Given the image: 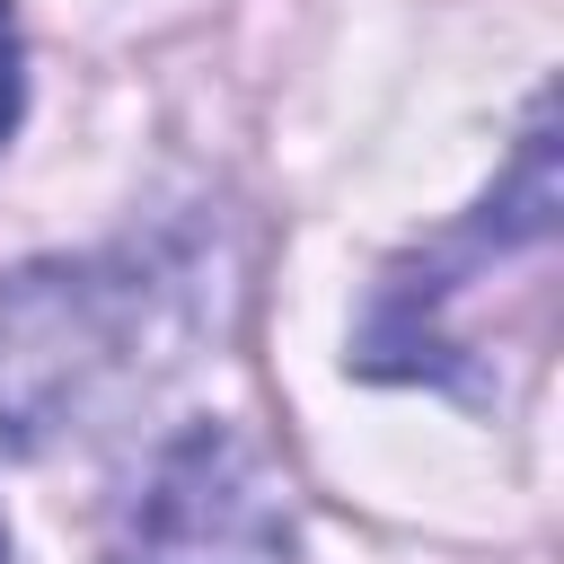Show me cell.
<instances>
[{"label":"cell","instance_id":"1","mask_svg":"<svg viewBox=\"0 0 564 564\" xmlns=\"http://www.w3.org/2000/svg\"><path fill=\"white\" fill-rule=\"evenodd\" d=\"M185 273L159 247L35 256L0 273V458H35L79 432L115 388L150 370V344H176Z\"/></svg>","mask_w":564,"mask_h":564},{"label":"cell","instance_id":"2","mask_svg":"<svg viewBox=\"0 0 564 564\" xmlns=\"http://www.w3.org/2000/svg\"><path fill=\"white\" fill-rule=\"evenodd\" d=\"M555 203H564V185H555V115H546V97H538V106H529V132H520V150H511V167H502V185H485V203H476L449 238H432V247H414V256H397V264L379 273L370 317H361V335H352V370H361V379H423V388H449V397H458L441 317H449V300H458L494 256L546 247V238H555Z\"/></svg>","mask_w":564,"mask_h":564},{"label":"cell","instance_id":"3","mask_svg":"<svg viewBox=\"0 0 564 564\" xmlns=\"http://www.w3.org/2000/svg\"><path fill=\"white\" fill-rule=\"evenodd\" d=\"M115 564H300L291 485L238 423L203 414L150 449L115 520Z\"/></svg>","mask_w":564,"mask_h":564},{"label":"cell","instance_id":"4","mask_svg":"<svg viewBox=\"0 0 564 564\" xmlns=\"http://www.w3.org/2000/svg\"><path fill=\"white\" fill-rule=\"evenodd\" d=\"M18 106H26V44H18V9L0 0V141L18 132Z\"/></svg>","mask_w":564,"mask_h":564},{"label":"cell","instance_id":"5","mask_svg":"<svg viewBox=\"0 0 564 564\" xmlns=\"http://www.w3.org/2000/svg\"><path fill=\"white\" fill-rule=\"evenodd\" d=\"M0 564H9V520H0Z\"/></svg>","mask_w":564,"mask_h":564}]
</instances>
